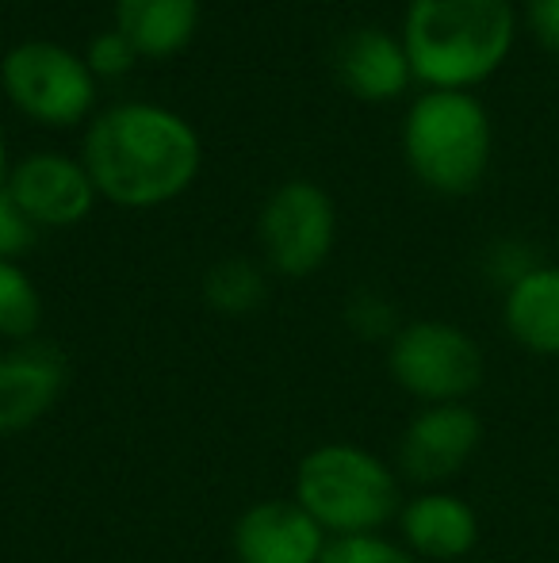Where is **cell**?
<instances>
[{"mask_svg":"<svg viewBox=\"0 0 559 563\" xmlns=\"http://www.w3.org/2000/svg\"><path fill=\"white\" fill-rule=\"evenodd\" d=\"M200 142L169 108H108L85 134V173L120 208H157L192 185Z\"/></svg>","mask_w":559,"mask_h":563,"instance_id":"obj_1","label":"cell"},{"mask_svg":"<svg viewBox=\"0 0 559 563\" xmlns=\"http://www.w3.org/2000/svg\"><path fill=\"white\" fill-rule=\"evenodd\" d=\"M517 38L514 0H411L403 51L429 89L471 92L506 66Z\"/></svg>","mask_w":559,"mask_h":563,"instance_id":"obj_2","label":"cell"},{"mask_svg":"<svg viewBox=\"0 0 559 563\" xmlns=\"http://www.w3.org/2000/svg\"><path fill=\"white\" fill-rule=\"evenodd\" d=\"M295 498L326 537L380 533L403 510L399 475L360 445H318L295 467Z\"/></svg>","mask_w":559,"mask_h":563,"instance_id":"obj_3","label":"cell"},{"mask_svg":"<svg viewBox=\"0 0 559 563\" xmlns=\"http://www.w3.org/2000/svg\"><path fill=\"white\" fill-rule=\"evenodd\" d=\"M406 165L440 196H468L491 165V115L471 92L425 89L403 126Z\"/></svg>","mask_w":559,"mask_h":563,"instance_id":"obj_4","label":"cell"},{"mask_svg":"<svg viewBox=\"0 0 559 563\" xmlns=\"http://www.w3.org/2000/svg\"><path fill=\"white\" fill-rule=\"evenodd\" d=\"M388 368L406 395L440 407L463 402L483 379V353L452 322H411L388 345Z\"/></svg>","mask_w":559,"mask_h":563,"instance_id":"obj_5","label":"cell"},{"mask_svg":"<svg viewBox=\"0 0 559 563\" xmlns=\"http://www.w3.org/2000/svg\"><path fill=\"white\" fill-rule=\"evenodd\" d=\"M0 77L20 112L54 126H74L97 97L89 66L58 43H20L8 51Z\"/></svg>","mask_w":559,"mask_h":563,"instance_id":"obj_6","label":"cell"},{"mask_svg":"<svg viewBox=\"0 0 559 563\" xmlns=\"http://www.w3.org/2000/svg\"><path fill=\"white\" fill-rule=\"evenodd\" d=\"M334 203L311 180H288L261 211V245L283 276H311L334 250Z\"/></svg>","mask_w":559,"mask_h":563,"instance_id":"obj_7","label":"cell"},{"mask_svg":"<svg viewBox=\"0 0 559 563\" xmlns=\"http://www.w3.org/2000/svg\"><path fill=\"white\" fill-rule=\"evenodd\" d=\"M69 364L62 349L46 341H23L0 353V438L31 430L58 407L66 391Z\"/></svg>","mask_w":559,"mask_h":563,"instance_id":"obj_8","label":"cell"},{"mask_svg":"<svg viewBox=\"0 0 559 563\" xmlns=\"http://www.w3.org/2000/svg\"><path fill=\"white\" fill-rule=\"evenodd\" d=\"M479 433H483V426H479L476 410L463 407V402L425 407L403 430L399 467L414 483H445L471 460Z\"/></svg>","mask_w":559,"mask_h":563,"instance_id":"obj_9","label":"cell"},{"mask_svg":"<svg viewBox=\"0 0 559 563\" xmlns=\"http://www.w3.org/2000/svg\"><path fill=\"white\" fill-rule=\"evenodd\" d=\"M231 544L238 563H318L329 537L295 498H269L234 521Z\"/></svg>","mask_w":559,"mask_h":563,"instance_id":"obj_10","label":"cell"},{"mask_svg":"<svg viewBox=\"0 0 559 563\" xmlns=\"http://www.w3.org/2000/svg\"><path fill=\"white\" fill-rule=\"evenodd\" d=\"M8 196L35 227H74L92 211L97 185L85 165L58 154H35L20 162L8 177Z\"/></svg>","mask_w":559,"mask_h":563,"instance_id":"obj_11","label":"cell"},{"mask_svg":"<svg viewBox=\"0 0 559 563\" xmlns=\"http://www.w3.org/2000/svg\"><path fill=\"white\" fill-rule=\"evenodd\" d=\"M334 66L345 89L360 100H395L414 77L403 43L380 27L349 31L337 43Z\"/></svg>","mask_w":559,"mask_h":563,"instance_id":"obj_12","label":"cell"},{"mask_svg":"<svg viewBox=\"0 0 559 563\" xmlns=\"http://www.w3.org/2000/svg\"><path fill=\"white\" fill-rule=\"evenodd\" d=\"M399 529H403L406 549L418 560H460L476 549V514L468 503L456 495L433 490V495H418L399 510Z\"/></svg>","mask_w":559,"mask_h":563,"instance_id":"obj_13","label":"cell"},{"mask_svg":"<svg viewBox=\"0 0 559 563\" xmlns=\"http://www.w3.org/2000/svg\"><path fill=\"white\" fill-rule=\"evenodd\" d=\"M502 319L517 345L540 356H559V268L540 265L502 299Z\"/></svg>","mask_w":559,"mask_h":563,"instance_id":"obj_14","label":"cell"},{"mask_svg":"<svg viewBox=\"0 0 559 563\" xmlns=\"http://www.w3.org/2000/svg\"><path fill=\"white\" fill-rule=\"evenodd\" d=\"M200 20V0H115V27L146 58L185 51Z\"/></svg>","mask_w":559,"mask_h":563,"instance_id":"obj_15","label":"cell"},{"mask_svg":"<svg viewBox=\"0 0 559 563\" xmlns=\"http://www.w3.org/2000/svg\"><path fill=\"white\" fill-rule=\"evenodd\" d=\"M265 296H269L265 273L242 257L219 261V265L203 276V299H208L219 314H231V319L254 314L257 307L265 303Z\"/></svg>","mask_w":559,"mask_h":563,"instance_id":"obj_16","label":"cell"},{"mask_svg":"<svg viewBox=\"0 0 559 563\" xmlns=\"http://www.w3.org/2000/svg\"><path fill=\"white\" fill-rule=\"evenodd\" d=\"M43 322V299H38L31 276L15 261H0V338L31 341Z\"/></svg>","mask_w":559,"mask_h":563,"instance_id":"obj_17","label":"cell"},{"mask_svg":"<svg viewBox=\"0 0 559 563\" xmlns=\"http://www.w3.org/2000/svg\"><path fill=\"white\" fill-rule=\"evenodd\" d=\"M318 563H422L411 549L388 541L380 533L365 537H329Z\"/></svg>","mask_w":559,"mask_h":563,"instance_id":"obj_18","label":"cell"},{"mask_svg":"<svg viewBox=\"0 0 559 563\" xmlns=\"http://www.w3.org/2000/svg\"><path fill=\"white\" fill-rule=\"evenodd\" d=\"M345 322H349V330L357 338L365 341H395V334L403 327H399V314L395 307L388 303L383 296H376V291H357V296L349 299V307H345Z\"/></svg>","mask_w":559,"mask_h":563,"instance_id":"obj_19","label":"cell"},{"mask_svg":"<svg viewBox=\"0 0 559 563\" xmlns=\"http://www.w3.org/2000/svg\"><path fill=\"white\" fill-rule=\"evenodd\" d=\"M135 58H138V51L131 46V38L123 35L120 27H115V31H104V35L92 38L85 66H89V74L120 77V74H127V69L135 66Z\"/></svg>","mask_w":559,"mask_h":563,"instance_id":"obj_20","label":"cell"},{"mask_svg":"<svg viewBox=\"0 0 559 563\" xmlns=\"http://www.w3.org/2000/svg\"><path fill=\"white\" fill-rule=\"evenodd\" d=\"M35 245V223L20 211V203L0 188V261H15Z\"/></svg>","mask_w":559,"mask_h":563,"instance_id":"obj_21","label":"cell"},{"mask_svg":"<svg viewBox=\"0 0 559 563\" xmlns=\"http://www.w3.org/2000/svg\"><path fill=\"white\" fill-rule=\"evenodd\" d=\"M533 268H540V261L529 253V245L522 242H494L491 250H487V273L494 276L499 284H506V291L514 288L522 276H529Z\"/></svg>","mask_w":559,"mask_h":563,"instance_id":"obj_22","label":"cell"},{"mask_svg":"<svg viewBox=\"0 0 559 563\" xmlns=\"http://www.w3.org/2000/svg\"><path fill=\"white\" fill-rule=\"evenodd\" d=\"M522 15L540 51L559 58V0H522Z\"/></svg>","mask_w":559,"mask_h":563,"instance_id":"obj_23","label":"cell"},{"mask_svg":"<svg viewBox=\"0 0 559 563\" xmlns=\"http://www.w3.org/2000/svg\"><path fill=\"white\" fill-rule=\"evenodd\" d=\"M0 180H4V142H0Z\"/></svg>","mask_w":559,"mask_h":563,"instance_id":"obj_24","label":"cell"}]
</instances>
